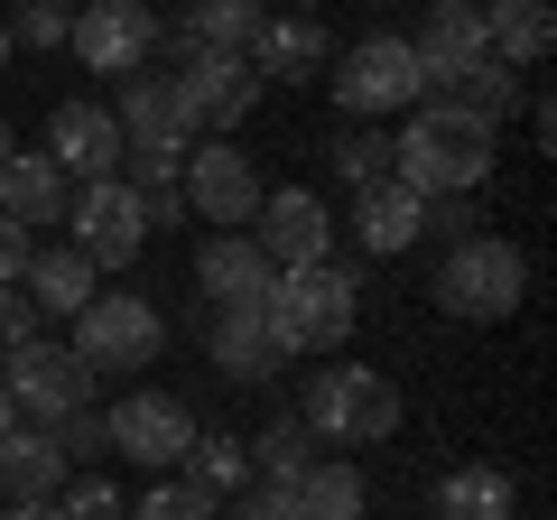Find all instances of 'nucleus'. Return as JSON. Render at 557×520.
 I'll list each match as a JSON object with an SVG mask.
<instances>
[{
	"label": "nucleus",
	"mask_w": 557,
	"mask_h": 520,
	"mask_svg": "<svg viewBox=\"0 0 557 520\" xmlns=\"http://www.w3.org/2000/svg\"><path fill=\"white\" fill-rule=\"evenodd\" d=\"M493 159H502V131L474 121L465 102H446V94L409 102V131L391 140V177L409 196H474L493 177Z\"/></svg>",
	"instance_id": "1"
},
{
	"label": "nucleus",
	"mask_w": 557,
	"mask_h": 520,
	"mask_svg": "<svg viewBox=\"0 0 557 520\" xmlns=\"http://www.w3.org/2000/svg\"><path fill=\"white\" fill-rule=\"evenodd\" d=\"M270 335L278 354H344L354 344V317H362V280L344 260H307V270H278L270 280Z\"/></svg>",
	"instance_id": "2"
},
{
	"label": "nucleus",
	"mask_w": 557,
	"mask_h": 520,
	"mask_svg": "<svg viewBox=\"0 0 557 520\" xmlns=\"http://www.w3.org/2000/svg\"><path fill=\"white\" fill-rule=\"evenodd\" d=\"M428 298H437L456 325H502L520 298H530V260H520V242H502V233H465V242H446Z\"/></svg>",
	"instance_id": "3"
},
{
	"label": "nucleus",
	"mask_w": 557,
	"mask_h": 520,
	"mask_svg": "<svg viewBox=\"0 0 557 520\" xmlns=\"http://www.w3.org/2000/svg\"><path fill=\"white\" fill-rule=\"evenodd\" d=\"M298 428H307L317 446H381V437L399 428L391 372H362V362H325V372H307Z\"/></svg>",
	"instance_id": "4"
},
{
	"label": "nucleus",
	"mask_w": 557,
	"mask_h": 520,
	"mask_svg": "<svg viewBox=\"0 0 557 520\" xmlns=\"http://www.w3.org/2000/svg\"><path fill=\"white\" fill-rule=\"evenodd\" d=\"M75 362L94 381H112V372H149L159 362V344H168V317L149 298H131V288H94V307L75 317Z\"/></svg>",
	"instance_id": "5"
},
{
	"label": "nucleus",
	"mask_w": 557,
	"mask_h": 520,
	"mask_svg": "<svg viewBox=\"0 0 557 520\" xmlns=\"http://www.w3.org/2000/svg\"><path fill=\"white\" fill-rule=\"evenodd\" d=\"M168 94H177L186 140H223V131H242V121L260 112V75L242 57H223V47H186V65L168 75Z\"/></svg>",
	"instance_id": "6"
},
{
	"label": "nucleus",
	"mask_w": 557,
	"mask_h": 520,
	"mask_svg": "<svg viewBox=\"0 0 557 520\" xmlns=\"http://www.w3.org/2000/svg\"><path fill=\"white\" fill-rule=\"evenodd\" d=\"M0 381H10L20 428H57V419H75V409H94V391H102V381L75 362V344H57V335L20 344V354L0 362Z\"/></svg>",
	"instance_id": "7"
},
{
	"label": "nucleus",
	"mask_w": 557,
	"mask_h": 520,
	"mask_svg": "<svg viewBox=\"0 0 557 520\" xmlns=\"http://www.w3.org/2000/svg\"><path fill=\"white\" fill-rule=\"evenodd\" d=\"M335 102L344 121H372V112H409V102H428V75H418L409 38H362L354 57H335Z\"/></svg>",
	"instance_id": "8"
},
{
	"label": "nucleus",
	"mask_w": 557,
	"mask_h": 520,
	"mask_svg": "<svg viewBox=\"0 0 557 520\" xmlns=\"http://www.w3.org/2000/svg\"><path fill=\"white\" fill-rule=\"evenodd\" d=\"M177 196H186V214L196 223H251L260 214V196H270V186H260V168H251V149H223V140H196L186 149V168H177Z\"/></svg>",
	"instance_id": "9"
},
{
	"label": "nucleus",
	"mask_w": 557,
	"mask_h": 520,
	"mask_svg": "<svg viewBox=\"0 0 557 520\" xmlns=\"http://www.w3.org/2000/svg\"><path fill=\"white\" fill-rule=\"evenodd\" d=\"M102 428H112V456L149 465V474L186 465V446H196V409H186L177 391H131V400L102 409Z\"/></svg>",
	"instance_id": "10"
},
{
	"label": "nucleus",
	"mask_w": 557,
	"mask_h": 520,
	"mask_svg": "<svg viewBox=\"0 0 557 520\" xmlns=\"http://www.w3.org/2000/svg\"><path fill=\"white\" fill-rule=\"evenodd\" d=\"M65 47L94 75H149V57H159V10L149 0H84V20L65 28Z\"/></svg>",
	"instance_id": "11"
},
{
	"label": "nucleus",
	"mask_w": 557,
	"mask_h": 520,
	"mask_svg": "<svg viewBox=\"0 0 557 520\" xmlns=\"http://www.w3.org/2000/svg\"><path fill=\"white\" fill-rule=\"evenodd\" d=\"M65 223H75V251L94 260V270H131V260L149 251V205H139L121 177H102V186H75Z\"/></svg>",
	"instance_id": "12"
},
{
	"label": "nucleus",
	"mask_w": 557,
	"mask_h": 520,
	"mask_svg": "<svg viewBox=\"0 0 557 520\" xmlns=\"http://www.w3.org/2000/svg\"><path fill=\"white\" fill-rule=\"evenodd\" d=\"M251 242L270 270H307V260H335V214H325L317 186H278V196H260Z\"/></svg>",
	"instance_id": "13"
},
{
	"label": "nucleus",
	"mask_w": 557,
	"mask_h": 520,
	"mask_svg": "<svg viewBox=\"0 0 557 520\" xmlns=\"http://www.w3.org/2000/svg\"><path fill=\"white\" fill-rule=\"evenodd\" d=\"M121 121H112V102H57L47 112V159H57V177L65 186H102V177H121Z\"/></svg>",
	"instance_id": "14"
},
{
	"label": "nucleus",
	"mask_w": 557,
	"mask_h": 520,
	"mask_svg": "<svg viewBox=\"0 0 557 520\" xmlns=\"http://www.w3.org/2000/svg\"><path fill=\"white\" fill-rule=\"evenodd\" d=\"M409 57H418V75H428V94H446L465 65L493 57V47H483V0H428V28L409 38Z\"/></svg>",
	"instance_id": "15"
},
{
	"label": "nucleus",
	"mask_w": 557,
	"mask_h": 520,
	"mask_svg": "<svg viewBox=\"0 0 557 520\" xmlns=\"http://www.w3.org/2000/svg\"><path fill=\"white\" fill-rule=\"evenodd\" d=\"M242 65H251L260 84H307V75H325V65H335V38H325L317 20H307V10H288V20H260V38L242 47Z\"/></svg>",
	"instance_id": "16"
},
{
	"label": "nucleus",
	"mask_w": 557,
	"mask_h": 520,
	"mask_svg": "<svg viewBox=\"0 0 557 520\" xmlns=\"http://www.w3.org/2000/svg\"><path fill=\"white\" fill-rule=\"evenodd\" d=\"M270 280H278V270L260 260L251 233H214V242L196 251V288H205L214 307H270Z\"/></svg>",
	"instance_id": "17"
},
{
	"label": "nucleus",
	"mask_w": 557,
	"mask_h": 520,
	"mask_svg": "<svg viewBox=\"0 0 557 520\" xmlns=\"http://www.w3.org/2000/svg\"><path fill=\"white\" fill-rule=\"evenodd\" d=\"M94 280H102V270L75 251V242H47V251H28V270H20V298L38 307V317H65V325H75L84 307H94Z\"/></svg>",
	"instance_id": "18"
},
{
	"label": "nucleus",
	"mask_w": 557,
	"mask_h": 520,
	"mask_svg": "<svg viewBox=\"0 0 557 520\" xmlns=\"http://www.w3.org/2000/svg\"><path fill=\"white\" fill-rule=\"evenodd\" d=\"M65 205H75V186L57 177V159H47V149H20V159L0 168V214L20 223L28 242H38L47 223H65Z\"/></svg>",
	"instance_id": "19"
},
{
	"label": "nucleus",
	"mask_w": 557,
	"mask_h": 520,
	"mask_svg": "<svg viewBox=\"0 0 557 520\" xmlns=\"http://www.w3.org/2000/svg\"><path fill=\"white\" fill-rule=\"evenodd\" d=\"M354 242H362L372 260H391V251H409V242H428V196H409L399 177L362 186V196H354Z\"/></svg>",
	"instance_id": "20"
},
{
	"label": "nucleus",
	"mask_w": 557,
	"mask_h": 520,
	"mask_svg": "<svg viewBox=\"0 0 557 520\" xmlns=\"http://www.w3.org/2000/svg\"><path fill=\"white\" fill-rule=\"evenodd\" d=\"M205 354H214L223 381H270L278 362H288L260 307H214V325H205Z\"/></svg>",
	"instance_id": "21"
},
{
	"label": "nucleus",
	"mask_w": 557,
	"mask_h": 520,
	"mask_svg": "<svg viewBox=\"0 0 557 520\" xmlns=\"http://www.w3.org/2000/svg\"><path fill=\"white\" fill-rule=\"evenodd\" d=\"M65 493V446L47 428H10L0 437V502H57Z\"/></svg>",
	"instance_id": "22"
},
{
	"label": "nucleus",
	"mask_w": 557,
	"mask_h": 520,
	"mask_svg": "<svg viewBox=\"0 0 557 520\" xmlns=\"http://www.w3.org/2000/svg\"><path fill=\"white\" fill-rule=\"evenodd\" d=\"M483 47H493L502 65H548L557 47V20H548V0H483Z\"/></svg>",
	"instance_id": "23"
},
{
	"label": "nucleus",
	"mask_w": 557,
	"mask_h": 520,
	"mask_svg": "<svg viewBox=\"0 0 557 520\" xmlns=\"http://www.w3.org/2000/svg\"><path fill=\"white\" fill-rule=\"evenodd\" d=\"M121 140L131 149H196L186 140V121H177V94H168V75H131V94H121Z\"/></svg>",
	"instance_id": "24"
},
{
	"label": "nucleus",
	"mask_w": 557,
	"mask_h": 520,
	"mask_svg": "<svg viewBox=\"0 0 557 520\" xmlns=\"http://www.w3.org/2000/svg\"><path fill=\"white\" fill-rule=\"evenodd\" d=\"M520 511V483L502 465H456L437 483V520H511Z\"/></svg>",
	"instance_id": "25"
},
{
	"label": "nucleus",
	"mask_w": 557,
	"mask_h": 520,
	"mask_svg": "<svg viewBox=\"0 0 557 520\" xmlns=\"http://www.w3.org/2000/svg\"><path fill=\"white\" fill-rule=\"evenodd\" d=\"M288 502H298V520H362V474L344 456H317L288 483Z\"/></svg>",
	"instance_id": "26"
},
{
	"label": "nucleus",
	"mask_w": 557,
	"mask_h": 520,
	"mask_svg": "<svg viewBox=\"0 0 557 520\" xmlns=\"http://www.w3.org/2000/svg\"><path fill=\"white\" fill-rule=\"evenodd\" d=\"M260 20H270L260 0H196V10H186V38H177V47H223V57H242V47L260 38Z\"/></svg>",
	"instance_id": "27"
},
{
	"label": "nucleus",
	"mask_w": 557,
	"mask_h": 520,
	"mask_svg": "<svg viewBox=\"0 0 557 520\" xmlns=\"http://www.w3.org/2000/svg\"><path fill=\"white\" fill-rule=\"evenodd\" d=\"M307 446H317V437H307L298 419H270V428H260L251 446H242V456H251V483H298L307 465H317Z\"/></svg>",
	"instance_id": "28"
},
{
	"label": "nucleus",
	"mask_w": 557,
	"mask_h": 520,
	"mask_svg": "<svg viewBox=\"0 0 557 520\" xmlns=\"http://www.w3.org/2000/svg\"><path fill=\"white\" fill-rule=\"evenodd\" d=\"M446 102H465V112H474V121H493V131H502V112H511V102H520V75H511V65H502V57H483V65H465V75L446 84Z\"/></svg>",
	"instance_id": "29"
},
{
	"label": "nucleus",
	"mask_w": 557,
	"mask_h": 520,
	"mask_svg": "<svg viewBox=\"0 0 557 520\" xmlns=\"http://www.w3.org/2000/svg\"><path fill=\"white\" fill-rule=\"evenodd\" d=\"M186 483L214 493V502H233L242 483H251V456H242L233 437H196V446H186Z\"/></svg>",
	"instance_id": "30"
},
{
	"label": "nucleus",
	"mask_w": 557,
	"mask_h": 520,
	"mask_svg": "<svg viewBox=\"0 0 557 520\" xmlns=\"http://www.w3.org/2000/svg\"><path fill=\"white\" fill-rule=\"evenodd\" d=\"M131 520H223V502H214V493H196V483L177 474V483H149V493L131 502Z\"/></svg>",
	"instance_id": "31"
},
{
	"label": "nucleus",
	"mask_w": 557,
	"mask_h": 520,
	"mask_svg": "<svg viewBox=\"0 0 557 520\" xmlns=\"http://www.w3.org/2000/svg\"><path fill=\"white\" fill-rule=\"evenodd\" d=\"M335 177L354 186V196L381 186V177H391V140H381V131H344V140H335Z\"/></svg>",
	"instance_id": "32"
},
{
	"label": "nucleus",
	"mask_w": 557,
	"mask_h": 520,
	"mask_svg": "<svg viewBox=\"0 0 557 520\" xmlns=\"http://www.w3.org/2000/svg\"><path fill=\"white\" fill-rule=\"evenodd\" d=\"M57 520H131V502H121V483L84 474V483H65V493H57Z\"/></svg>",
	"instance_id": "33"
},
{
	"label": "nucleus",
	"mask_w": 557,
	"mask_h": 520,
	"mask_svg": "<svg viewBox=\"0 0 557 520\" xmlns=\"http://www.w3.org/2000/svg\"><path fill=\"white\" fill-rule=\"evenodd\" d=\"M0 28H10V47H65V28H75V20H65L57 0H20Z\"/></svg>",
	"instance_id": "34"
},
{
	"label": "nucleus",
	"mask_w": 557,
	"mask_h": 520,
	"mask_svg": "<svg viewBox=\"0 0 557 520\" xmlns=\"http://www.w3.org/2000/svg\"><path fill=\"white\" fill-rule=\"evenodd\" d=\"M47 437L65 446V465H94V456H112V428H102V409H75V419H57Z\"/></svg>",
	"instance_id": "35"
},
{
	"label": "nucleus",
	"mask_w": 557,
	"mask_h": 520,
	"mask_svg": "<svg viewBox=\"0 0 557 520\" xmlns=\"http://www.w3.org/2000/svg\"><path fill=\"white\" fill-rule=\"evenodd\" d=\"M223 520H298V502H288V483H242L223 502Z\"/></svg>",
	"instance_id": "36"
},
{
	"label": "nucleus",
	"mask_w": 557,
	"mask_h": 520,
	"mask_svg": "<svg viewBox=\"0 0 557 520\" xmlns=\"http://www.w3.org/2000/svg\"><path fill=\"white\" fill-rule=\"evenodd\" d=\"M47 335V317L28 298H10V288H0V354H20V344H38Z\"/></svg>",
	"instance_id": "37"
},
{
	"label": "nucleus",
	"mask_w": 557,
	"mask_h": 520,
	"mask_svg": "<svg viewBox=\"0 0 557 520\" xmlns=\"http://www.w3.org/2000/svg\"><path fill=\"white\" fill-rule=\"evenodd\" d=\"M28 251H38V242H28V233H20V223H10V214H0V288H20Z\"/></svg>",
	"instance_id": "38"
},
{
	"label": "nucleus",
	"mask_w": 557,
	"mask_h": 520,
	"mask_svg": "<svg viewBox=\"0 0 557 520\" xmlns=\"http://www.w3.org/2000/svg\"><path fill=\"white\" fill-rule=\"evenodd\" d=\"M0 520H57V502H10Z\"/></svg>",
	"instance_id": "39"
},
{
	"label": "nucleus",
	"mask_w": 557,
	"mask_h": 520,
	"mask_svg": "<svg viewBox=\"0 0 557 520\" xmlns=\"http://www.w3.org/2000/svg\"><path fill=\"white\" fill-rule=\"evenodd\" d=\"M10 428H20V409H10V381H0V437H10Z\"/></svg>",
	"instance_id": "40"
},
{
	"label": "nucleus",
	"mask_w": 557,
	"mask_h": 520,
	"mask_svg": "<svg viewBox=\"0 0 557 520\" xmlns=\"http://www.w3.org/2000/svg\"><path fill=\"white\" fill-rule=\"evenodd\" d=\"M10 159H20V140H10V121H0V168H10Z\"/></svg>",
	"instance_id": "41"
},
{
	"label": "nucleus",
	"mask_w": 557,
	"mask_h": 520,
	"mask_svg": "<svg viewBox=\"0 0 557 520\" xmlns=\"http://www.w3.org/2000/svg\"><path fill=\"white\" fill-rule=\"evenodd\" d=\"M0 65H10V28H0Z\"/></svg>",
	"instance_id": "42"
},
{
	"label": "nucleus",
	"mask_w": 557,
	"mask_h": 520,
	"mask_svg": "<svg viewBox=\"0 0 557 520\" xmlns=\"http://www.w3.org/2000/svg\"><path fill=\"white\" fill-rule=\"evenodd\" d=\"M298 10H307V20H317V10H325V0H298Z\"/></svg>",
	"instance_id": "43"
},
{
	"label": "nucleus",
	"mask_w": 557,
	"mask_h": 520,
	"mask_svg": "<svg viewBox=\"0 0 557 520\" xmlns=\"http://www.w3.org/2000/svg\"><path fill=\"white\" fill-rule=\"evenodd\" d=\"M186 10H196V0H186Z\"/></svg>",
	"instance_id": "44"
}]
</instances>
